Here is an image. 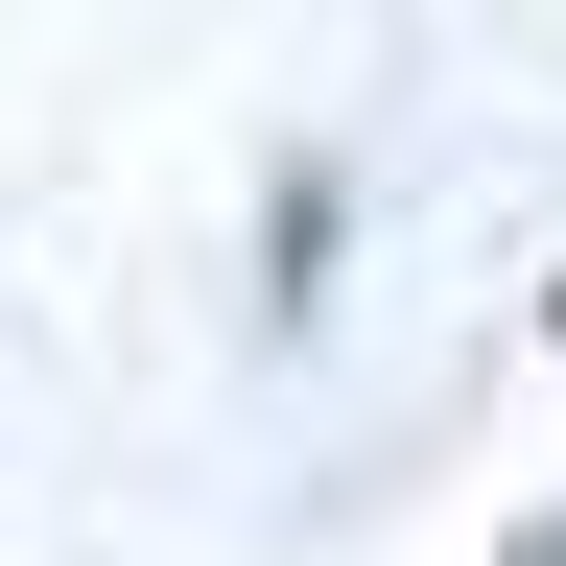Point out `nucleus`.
Returning <instances> with one entry per match:
<instances>
[{
	"label": "nucleus",
	"instance_id": "nucleus-1",
	"mask_svg": "<svg viewBox=\"0 0 566 566\" xmlns=\"http://www.w3.org/2000/svg\"><path fill=\"white\" fill-rule=\"evenodd\" d=\"M520 566H566V543H520Z\"/></svg>",
	"mask_w": 566,
	"mask_h": 566
}]
</instances>
